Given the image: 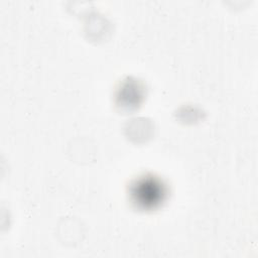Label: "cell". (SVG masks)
<instances>
[{"mask_svg": "<svg viewBox=\"0 0 258 258\" xmlns=\"http://www.w3.org/2000/svg\"><path fill=\"white\" fill-rule=\"evenodd\" d=\"M131 195L137 206L150 209L156 207L163 201L165 187L157 178L152 176L142 177L133 184Z\"/></svg>", "mask_w": 258, "mask_h": 258, "instance_id": "1", "label": "cell"}]
</instances>
